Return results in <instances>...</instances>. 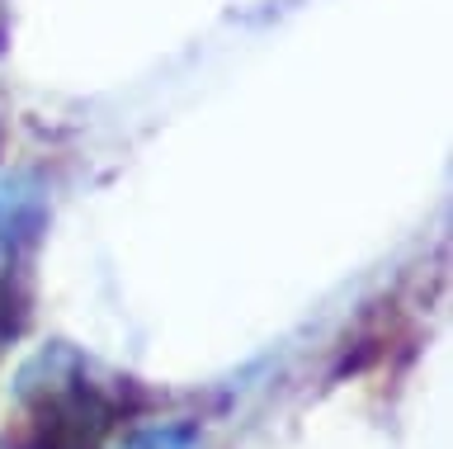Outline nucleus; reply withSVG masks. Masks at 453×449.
<instances>
[{
  "label": "nucleus",
  "instance_id": "f257e3e1",
  "mask_svg": "<svg viewBox=\"0 0 453 449\" xmlns=\"http://www.w3.org/2000/svg\"><path fill=\"white\" fill-rule=\"evenodd\" d=\"M133 383L99 374L76 345H42L14 374V398L24 406V430L5 435V449H99V440L133 412Z\"/></svg>",
  "mask_w": 453,
  "mask_h": 449
},
{
  "label": "nucleus",
  "instance_id": "f03ea898",
  "mask_svg": "<svg viewBox=\"0 0 453 449\" xmlns=\"http://www.w3.org/2000/svg\"><path fill=\"white\" fill-rule=\"evenodd\" d=\"M48 232V185L34 166L0 171V265L24 270Z\"/></svg>",
  "mask_w": 453,
  "mask_h": 449
},
{
  "label": "nucleus",
  "instance_id": "7ed1b4c3",
  "mask_svg": "<svg viewBox=\"0 0 453 449\" xmlns=\"http://www.w3.org/2000/svg\"><path fill=\"white\" fill-rule=\"evenodd\" d=\"M119 449H203V430L194 421H156V426L127 430Z\"/></svg>",
  "mask_w": 453,
  "mask_h": 449
},
{
  "label": "nucleus",
  "instance_id": "20e7f679",
  "mask_svg": "<svg viewBox=\"0 0 453 449\" xmlns=\"http://www.w3.org/2000/svg\"><path fill=\"white\" fill-rule=\"evenodd\" d=\"M28 327V289H24V270L0 265V350L14 345Z\"/></svg>",
  "mask_w": 453,
  "mask_h": 449
}]
</instances>
